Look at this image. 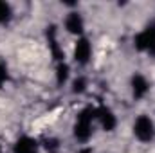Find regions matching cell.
<instances>
[{"label":"cell","instance_id":"cell-13","mask_svg":"<svg viewBox=\"0 0 155 153\" xmlns=\"http://www.w3.org/2000/svg\"><path fill=\"white\" fill-rule=\"evenodd\" d=\"M45 148H47V151H56L60 146H58V141L56 139H47L45 141Z\"/></svg>","mask_w":155,"mask_h":153},{"label":"cell","instance_id":"cell-12","mask_svg":"<svg viewBox=\"0 0 155 153\" xmlns=\"http://www.w3.org/2000/svg\"><path fill=\"white\" fill-rule=\"evenodd\" d=\"M7 77H9V74H7V65L4 61H0V86L7 81Z\"/></svg>","mask_w":155,"mask_h":153},{"label":"cell","instance_id":"cell-7","mask_svg":"<svg viewBox=\"0 0 155 153\" xmlns=\"http://www.w3.org/2000/svg\"><path fill=\"white\" fill-rule=\"evenodd\" d=\"M83 27H85V24H83V16L78 13V11H71L67 16H65V29L71 33V34H81L83 33Z\"/></svg>","mask_w":155,"mask_h":153},{"label":"cell","instance_id":"cell-5","mask_svg":"<svg viewBox=\"0 0 155 153\" xmlns=\"http://www.w3.org/2000/svg\"><path fill=\"white\" fill-rule=\"evenodd\" d=\"M92 58V43L87 38H78L74 45V60L79 65H87Z\"/></svg>","mask_w":155,"mask_h":153},{"label":"cell","instance_id":"cell-8","mask_svg":"<svg viewBox=\"0 0 155 153\" xmlns=\"http://www.w3.org/2000/svg\"><path fill=\"white\" fill-rule=\"evenodd\" d=\"M13 153H38V144L31 137H20L13 146Z\"/></svg>","mask_w":155,"mask_h":153},{"label":"cell","instance_id":"cell-10","mask_svg":"<svg viewBox=\"0 0 155 153\" xmlns=\"http://www.w3.org/2000/svg\"><path fill=\"white\" fill-rule=\"evenodd\" d=\"M13 18V9L7 2L0 0V24H7Z\"/></svg>","mask_w":155,"mask_h":153},{"label":"cell","instance_id":"cell-14","mask_svg":"<svg viewBox=\"0 0 155 153\" xmlns=\"http://www.w3.org/2000/svg\"><path fill=\"white\" fill-rule=\"evenodd\" d=\"M0 153H2V148H0Z\"/></svg>","mask_w":155,"mask_h":153},{"label":"cell","instance_id":"cell-1","mask_svg":"<svg viewBox=\"0 0 155 153\" xmlns=\"http://www.w3.org/2000/svg\"><path fill=\"white\" fill-rule=\"evenodd\" d=\"M94 119H96V108H92V106H87L78 114L76 122H74V137L79 142H87L90 139Z\"/></svg>","mask_w":155,"mask_h":153},{"label":"cell","instance_id":"cell-9","mask_svg":"<svg viewBox=\"0 0 155 153\" xmlns=\"http://www.w3.org/2000/svg\"><path fill=\"white\" fill-rule=\"evenodd\" d=\"M69 79V65L60 61L56 67V83L58 85H65V81Z\"/></svg>","mask_w":155,"mask_h":153},{"label":"cell","instance_id":"cell-3","mask_svg":"<svg viewBox=\"0 0 155 153\" xmlns=\"http://www.w3.org/2000/svg\"><path fill=\"white\" fill-rule=\"evenodd\" d=\"M134 45L137 50H155V25H148L146 29H143L135 38H134Z\"/></svg>","mask_w":155,"mask_h":153},{"label":"cell","instance_id":"cell-4","mask_svg":"<svg viewBox=\"0 0 155 153\" xmlns=\"http://www.w3.org/2000/svg\"><path fill=\"white\" fill-rule=\"evenodd\" d=\"M96 119L99 121V124H101V128H103L105 132H114V130H116L117 117L108 106H99V108H96Z\"/></svg>","mask_w":155,"mask_h":153},{"label":"cell","instance_id":"cell-11","mask_svg":"<svg viewBox=\"0 0 155 153\" xmlns=\"http://www.w3.org/2000/svg\"><path fill=\"white\" fill-rule=\"evenodd\" d=\"M87 90V79L85 77H76L72 81V94H83Z\"/></svg>","mask_w":155,"mask_h":153},{"label":"cell","instance_id":"cell-2","mask_svg":"<svg viewBox=\"0 0 155 153\" xmlns=\"http://www.w3.org/2000/svg\"><path fill=\"white\" fill-rule=\"evenodd\" d=\"M134 135L141 142H150L155 135V126L153 121L148 115H139L134 122Z\"/></svg>","mask_w":155,"mask_h":153},{"label":"cell","instance_id":"cell-6","mask_svg":"<svg viewBox=\"0 0 155 153\" xmlns=\"http://www.w3.org/2000/svg\"><path fill=\"white\" fill-rule=\"evenodd\" d=\"M130 86H132V94L135 99H143L150 90V83L143 74H134L132 81H130Z\"/></svg>","mask_w":155,"mask_h":153}]
</instances>
